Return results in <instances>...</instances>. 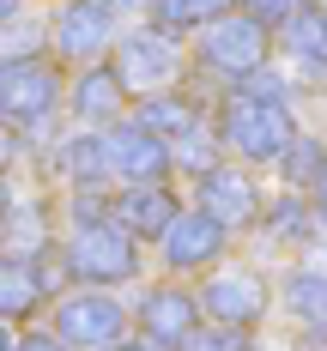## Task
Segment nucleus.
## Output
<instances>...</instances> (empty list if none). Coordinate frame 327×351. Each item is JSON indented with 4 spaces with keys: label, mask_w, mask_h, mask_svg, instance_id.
<instances>
[{
    "label": "nucleus",
    "mask_w": 327,
    "mask_h": 351,
    "mask_svg": "<svg viewBox=\"0 0 327 351\" xmlns=\"http://www.w3.org/2000/svg\"><path fill=\"white\" fill-rule=\"evenodd\" d=\"M224 140L237 145L243 158H279L297 134H291V115H285L279 97L243 91V97H230V109H224Z\"/></svg>",
    "instance_id": "nucleus-2"
},
{
    "label": "nucleus",
    "mask_w": 327,
    "mask_h": 351,
    "mask_svg": "<svg viewBox=\"0 0 327 351\" xmlns=\"http://www.w3.org/2000/svg\"><path fill=\"white\" fill-rule=\"evenodd\" d=\"M170 158L188 164V170H200V176H213V128L194 121L188 134H176V140H170Z\"/></svg>",
    "instance_id": "nucleus-21"
},
{
    "label": "nucleus",
    "mask_w": 327,
    "mask_h": 351,
    "mask_svg": "<svg viewBox=\"0 0 327 351\" xmlns=\"http://www.w3.org/2000/svg\"><path fill=\"white\" fill-rule=\"evenodd\" d=\"M213 12H224V0H152L158 31H188V25H206Z\"/></svg>",
    "instance_id": "nucleus-18"
},
{
    "label": "nucleus",
    "mask_w": 327,
    "mask_h": 351,
    "mask_svg": "<svg viewBox=\"0 0 327 351\" xmlns=\"http://www.w3.org/2000/svg\"><path fill=\"white\" fill-rule=\"evenodd\" d=\"M218 248H224V224L213 212H182L170 224V237H164V261L170 267H200V261H213Z\"/></svg>",
    "instance_id": "nucleus-10"
},
{
    "label": "nucleus",
    "mask_w": 327,
    "mask_h": 351,
    "mask_svg": "<svg viewBox=\"0 0 327 351\" xmlns=\"http://www.w3.org/2000/svg\"><path fill=\"white\" fill-rule=\"evenodd\" d=\"M115 218H121V230H134V237H170V224H176L182 212H176V200H170L158 182H145V188H134V194L115 206Z\"/></svg>",
    "instance_id": "nucleus-12"
},
{
    "label": "nucleus",
    "mask_w": 327,
    "mask_h": 351,
    "mask_svg": "<svg viewBox=\"0 0 327 351\" xmlns=\"http://www.w3.org/2000/svg\"><path fill=\"white\" fill-rule=\"evenodd\" d=\"M140 327H145V339H158V346H182L194 333V303L182 291H152L140 303Z\"/></svg>",
    "instance_id": "nucleus-13"
},
{
    "label": "nucleus",
    "mask_w": 327,
    "mask_h": 351,
    "mask_svg": "<svg viewBox=\"0 0 327 351\" xmlns=\"http://www.w3.org/2000/svg\"><path fill=\"white\" fill-rule=\"evenodd\" d=\"M285 303L309 321V327H327V273H291Z\"/></svg>",
    "instance_id": "nucleus-17"
},
{
    "label": "nucleus",
    "mask_w": 327,
    "mask_h": 351,
    "mask_svg": "<svg viewBox=\"0 0 327 351\" xmlns=\"http://www.w3.org/2000/svg\"><path fill=\"white\" fill-rule=\"evenodd\" d=\"M273 230H279V237H297V206H273Z\"/></svg>",
    "instance_id": "nucleus-25"
},
{
    "label": "nucleus",
    "mask_w": 327,
    "mask_h": 351,
    "mask_svg": "<svg viewBox=\"0 0 327 351\" xmlns=\"http://www.w3.org/2000/svg\"><path fill=\"white\" fill-rule=\"evenodd\" d=\"M176 49H170V36L164 31H140L121 43V85H145V91H158V85H170L176 79Z\"/></svg>",
    "instance_id": "nucleus-7"
},
{
    "label": "nucleus",
    "mask_w": 327,
    "mask_h": 351,
    "mask_svg": "<svg viewBox=\"0 0 327 351\" xmlns=\"http://www.w3.org/2000/svg\"><path fill=\"white\" fill-rule=\"evenodd\" d=\"M285 43H291V55L303 67H327V12H291Z\"/></svg>",
    "instance_id": "nucleus-16"
},
{
    "label": "nucleus",
    "mask_w": 327,
    "mask_h": 351,
    "mask_svg": "<svg viewBox=\"0 0 327 351\" xmlns=\"http://www.w3.org/2000/svg\"><path fill=\"white\" fill-rule=\"evenodd\" d=\"M73 109H79L85 121H109V115L121 109V73L115 67H91L73 85Z\"/></svg>",
    "instance_id": "nucleus-14"
},
{
    "label": "nucleus",
    "mask_w": 327,
    "mask_h": 351,
    "mask_svg": "<svg viewBox=\"0 0 327 351\" xmlns=\"http://www.w3.org/2000/svg\"><path fill=\"white\" fill-rule=\"evenodd\" d=\"M0 104H6V121L19 128H43L55 104H61V79L31 61V55H6V73H0Z\"/></svg>",
    "instance_id": "nucleus-3"
},
{
    "label": "nucleus",
    "mask_w": 327,
    "mask_h": 351,
    "mask_svg": "<svg viewBox=\"0 0 327 351\" xmlns=\"http://www.w3.org/2000/svg\"><path fill=\"white\" fill-rule=\"evenodd\" d=\"M200 303L213 309L218 327H249V321H261V309H267V285L254 279V273H218Z\"/></svg>",
    "instance_id": "nucleus-8"
},
{
    "label": "nucleus",
    "mask_w": 327,
    "mask_h": 351,
    "mask_svg": "<svg viewBox=\"0 0 327 351\" xmlns=\"http://www.w3.org/2000/svg\"><path fill=\"white\" fill-rule=\"evenodd\" d=\"M6 351H61L55 339H25V346H6Z\"/></svg>",
    "instance_id": "nucleus-26"
},
{
    "label": "nucleus",
    "mask_w": 327,
    "mask_h": 351,
    "mask_svg": "<svg viewBox=\"0 0 327 351\" xmlns=\"http://www.w3.org/2000/svg\"><path fill=\"white\" fill-rule=\"evenodd\" d=\"M164 164H170V145L158 140L152 128H115V134H109V170L128 176L134 188L158 182V176H164Z\"/></svg>",
    "instance_id": "nucleus-5"
},
{
    "label": "nucleus",
    "mask_w": 327,
    "mask_h": 351,
    "mask_svg": "<svg viewBox=\"0 0 327 351\" xmlns=\"http://www.w3.org/2000/svg\"><path fill=\"white\" fill-rule=\"evenodd\" d=\"M200 61L224 79H249L267 61V25L261 19H213L200 36Z\"/></svg>",
    "instance_id": "nucleus-4"
},
{
    "label": "nucleus",
    "mask_w": 327,
    "mask_h": 351,
    "mask_svg": "<svg viewBox=\"0 0 327 351\" xmlns=\"http://www.w3.org/2000/svg\"><path fill=\"white\" fill-rule=\"evenodd\" d=\"M285 176L291 182H322L327 176V152L315 140H291L285 145Z\"/></svg>",
    "instance_id": "nucleus-22"
},
{
    "label": "nucleus",
    "mask_w": 327,
    "mask_h": 351,
    "mask_svg": "<svg viewBox=\"0 0 327 351\" xmlns=\"http://www.w3.org/2000/svg\"><path fill=\"white\" fill-rule=\"evenodd\" d=\"M115 351H152V346H115Z\"/></svg>",
    "instance_id": "nucleus-29"
},
{
    "label": "nucleus",
    "mask_w": 327,
    "mask_h": 351,
    "mask_svg": "<svg viewBox=\"0 0 327 351\" xmlns=\"http://www.w3.org/2000/svg\"><path fill=\"white\" fill-rule=\"evenodd\" d=\"M182 351H254V346L237 333V327H206V333L194 327V333L182 339Z\"/></svg>",
    "instance_id": "nucleus-23"
},
{
    "label": "nucleus",
    "mask_w": 327,
    "mask_h": 351,
    "mask_svg": "<svg viewBox=\"0 0 327 351\" xmlns=\"http://www.w3.org/2000/svg\"><path fill=\"white\" fill-rule=\"evenodd\" d=\"M200 115H188V104L182 97H152V104L140 109V128H152V134H164V140H176V134H188Z\"/></svg>",
    "instance_id": "nucleus-20"
},
{
    "label": "nucleus",
    "mask_w": 327,
    "mask_h": 351,
    "mask_svg": "<svg viewBox=\"0 0 327 351\" xmlns=\"http://www.w3.org/2000/svg\"><path fill=\"white\" fill-rule=\"evenodd\" d=\"M36 297H43V285H36L31 273V254H6V267H0V309H6V321H19V315H31L36 309Z\"/></svg>",
    "instance_id": "nucleus-15"
},
{
    "label": "nucleus",
    "mask_w": 327,
    "mask_h": 351,
    "mask_svg": "<svg viewBox=\"0 0 327 351\" xmlns=\"http://www.w3.org/2000/svg\"><path fill=\"white\" fill-rule=\"evenodd\" d=\"M55 43H61L67 61H97L109 49V6L104 0H73L55 25Z\"/></svg>",
    "instance_id": "nucleus-9"
},
{
    "label": "nucleus",
    "mask_w": 327,
    "mask_h": 351,
    "mask_svg": "<svg viewBox=\"0 0 327 351\" xmlns=\"http://www.w3.org/2000/svg\"><path fill=\"white\" fill-rule=\"evenodd\" d=\"M61 164L73 182H97L109 170V140H67L61 145Z\"/></svg>",
    "instance_id": "nucleus-19"
},
{
    "label": "nucleus",
    "mask_w": 327,
    "mask_h": 351,
    "mask_svg": "<svg viewBox=\"0 0 327 351\" xmlns=\"http://www.w3.org/2000/svg\"><path fill=\"white\" fill-rule=\"evenodd\" d=\"M55 327H61V339L67 346H115L121 339V309L109 303V297H67L61 303V315H55Z\"/></svg>",
    "instance_id": "nucleus-6"
},
{
    "label": "nucleus",
    "mask_w": 327,
    "mask_h": 351,
    "mask_svg": "<svg viewBox=\"0 0 327 351\" xmlns=\"http://www.w3.org/2000/svg\"><path fill=\"white\" fill-rule=\"evenodd\" d=\"M322 218H327V176H322Z\"/></svg>",
    "instance_id": "nucleus-28"
},
{
    "label": "nucleus",
    "mask_w": 327,
    "mask_h": 351,
    "mask_svg": "<svg viewBox=\"0 0 327 351\" xmlns=\"http://www.w3.org/2000/svg\"><path fill=\"white\" fill-rule=\"evenodd\" d=\"M104 6H115V12H121V6H145V0H104Z\"/></svg>",
    "instance_id": "nucleus-27"
},
{
    "label": "nucleus",
    "mask_w": 327,
    "mask_h": 351,
    "mask_svg": "<svg viewBox=\"0 0 327 351\" xmlns=\"http://www.w3.org/2000/svg\"><path fill=\"white\" fill-rule=\"evenodd\" d=\"M249 12L267 25V19H291V12H303V6H297V0H249Z\"/></svg>",
    "instance_id": "nucleus-24"
},
{
    "label": "nucleus",
    "mask_w": 327,
    "mask_h": 351,
    "mask_svg": "<svg viewBox=\"0 0 327 351\" xmlns=\"http://www.w3.org/2000/svg\"><path fill=\"white\" fill-rule=\"evenodd\" d=\"M67 267H73V279H85V285L134 279V267H140L134 230H121L115 218H85V224L73 230V243H67Z\"/></svg>",
    "instance_id": "nucleus-1"
},
{
    "label": "nucleus",
    "mask_w": 327,
    "mask_h": 351,
    "mask_svg": "<svg viewBox=\"0 0 327 351\" xmlns=\"http://www.w3.org/2000/svg\"><path fill=\"white\" fill-rule=\"evenodd\" d=\"M200 206L218 224H249L261 200H254V182L243 170H213V176H200Z\"/></svg>",
    "instance_id": "nucleus-11"
}]
</instances>
